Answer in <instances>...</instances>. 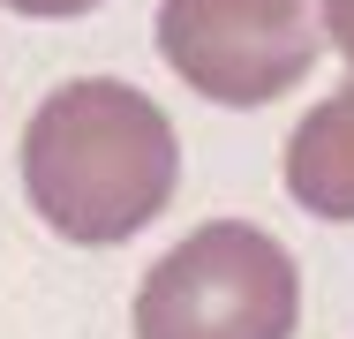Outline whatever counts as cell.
Segmentation results:
<instances>
[{
    "label": "cell",
    "instance_id": "cell-1",
    "mask_svg": "<svg viewBox=\"0 0 354 339\" xmlns=\"http://www.w3.org/2000/svg\"><path fill=\"white\" fill-rule=\"evenodd\" d=\"M174 181H181L174 121L136 83L75 75L23 129V196L75 249H113L143 234L174 203Z\"/></svg>",
    "mask_w": 354,
    "mask_h": 339
},
{
    "label": "cell",
    "instance_id": "cell-2",
    "mask_svg": "<svg viewBox=\"0 0 354 339\" xmlns=\"http://www.w3.org/2000/svg\"><path fill=\"white\" fill-rule=\"evenodd\" d=\"M301 271L279 234L212 219L174 241L136 286V339H294Z\"/></svg>",
    "mask_w": 354,
    "mask_h": 339
},
{
    "label": "cell",
    "instance_id": "cell-3",
    "mask_svg": "<svg viewBox=\"0 0 354 339\" xmlns=\"http://www.w3.org/2000/svg\"><path fill=\"white\" fill-rule=\"evenodd\" d=\"M324 46L317 0H158V53L212 106L286 98Z\"/></svg>",
    "mask_w": 354,
    "mask_h": 339
},
{
    "label": "cell",
    "instance_id": "cell-4",
    "mask_svg": "<svg viewBox=\"0 0 354 339\" xmlns=\"http://www.w3.org/2000/svg\"><path fill=\"white\" fill-rule=\"evenodd\" d=\"M279 174H286V196L301 203V211L339 219V226L354 219V83L294 121Z\"/></svg>",
    "mask_w": 354,
    "mask_h": 339
},
{
    "label": "cell",
    "instance_id": "cell-5",
    "mask_svg": "<svg viewBox=\"0 0 354 339\" xmlns=\"http://www.w3.org/2000/svg\"><path fill=\"white\" fill-rule=\"evenodd\" d=\"M317 15H324V38L339 46V61L354 68V0H317Z\"/></svg>",
    "mask_w": 354,
    "mask_h": 339
},
{
    "label": "cell",
    "instance_id": "cell-6",
    "mask_svg": "<svg viewBox=\"0 0 354 339\" xmlns=\"http://www.w3.org/2000/svg\"><path fill=\"white\" fill-rule=\"evenodd\" d=\"M8 15H38V23H68V15H91L98 0H0Z\"/></svg>",
    "mask_w": 354,
    "mask_h": 339
}]
</instances>
